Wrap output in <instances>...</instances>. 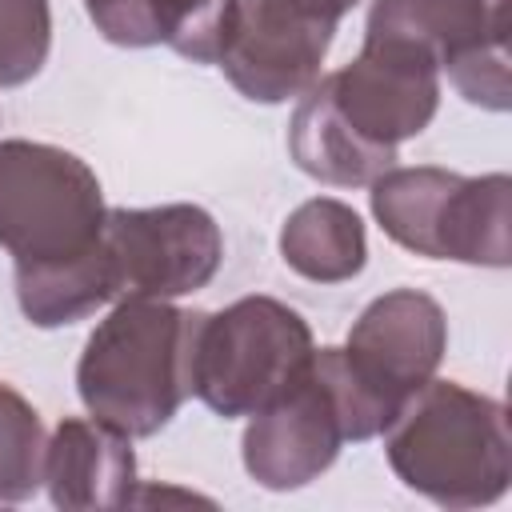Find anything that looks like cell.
Masks as SVG:
<instances>
[{"instance_id":"cell-1","label":"cell","mask_w":512,"mask_h":512,"mask_svg":"<svg viewBox=\"0 0 512 512\" xmlns=\"http://www.w3.org/2000/svg\"><path fill=\"white\" fill-rule=\"evenodd\" d=\"M440 108V68L420 48L368 40L352 64L296 96L288 120L292 164L332 188H368L396 168L404 140L420 136Z\"/></svg>"},{"instance_id":"cell-2","label":"cell","mask_w":512,"mask_h":512,"mask_svg":"<svg viewBox=\"0 0 512 512\" xmlns=\"http://www.w3.org/2000/svg\"><path fill=\"white\" fill-rule=\"evenodd\" d=\"M380 436L396 480L440 508H484L512 484L508 408L456 380L420 384Z\"/></svg>"},{"instance_id":"cell-3","label":"cell","mask_w":512,"mask_h":512,"mask_svg":"<svg viewBox=\"0 0 512 512\" xmlns=\"http://www.w3.org/2000/svg\"><path fill=\"white\" fill-rule=\"evenodd\" d=\"M196 316L172 300H116L84 340L76 364V392L88 416L132 440L156 436L192 396Z\"/></svg>"},{"instance_id":"cell-4","label":"cell","mask_w":512,"mask_h":512,"mask_svg":"<svg viewBox=\"0 0 512 512\" xmlns=\"http://www.w3.org/2000/svg\"><path fill=\"white\" fill-rule=\"evenodd\" d=\"M368 208L388 240L428 260L508 268L512 180L504 172L460 176L436 164L388 168L368 184Z\"/></svg>"},{"instance_id":"cell-5","label":"cell","mask_w":512,"mask_h":512,"mask_svg":"<svg viewBox=\"0 0 512 512\" xmlns=\"http://www.w3.org/2000/svg\"><path fill=\"white\" fill-rule=\"evenodd\" d=\"M104 192L68 148L0 140V248L16 272L56 268L104 244Z\"/></svg>"},{"instance_id":"cell-6","label":"cell","mask_w":512,"mask_h":512,"mask_svg":"<svg viewBox=\"0 0 512 512\" xmlns=\"http://www.w3.org/2000/svg\"><path fill=\"white\" fill-rule=\"evenodd\" d=\"M316 352L308 320L276 296H240L200 312L192 332V396L224 420L284 396Z\"/></svg>"},{"instance_id":"cell-7","label":"cell","mask_w":512,"mask_h":512,"mask_svg":"<svg viewBox=\"0 0 512 512\" xmlns=\"http://www.w3.org/2000/svg\"><path fill=\"white\" fill-rule=\"evenodd\" d=\"M344 8L336 0H228L216 68L252 104H284L320 80Z\"/></svg>"},{"instance_id":"cell-8","label":"cell","mask_w":512,"mask_h":512,"mask_svg":"<svg viewBox=\"0 0 512 512\" xmlns=\"http://www.w3.org/2000/svg\"><path fill=\"white\" fill-rule=\"evenodd\" d=\"M364 36L420 48L484 112H508L512 104L508 0H376Z\"/></svg>"},{"instance_id":"cell-9","label":"cell","mask_w":512,"mask_h":512,"mask_svg":"<svg viewBox=\"0 0 512 512\" xmlns=\"http://www.w3.org/2000/svg\"><path fill=\"white\" fill-rule=\"evenodd\" d=\"M104 248L116 276V300H176L212 284L224 260V236L200 204L108 208Z\"/></svg>"},{"instance_id":"cell-10","label":"cell","mask_w":512,"mask_h":512,"mask_svg":"<svg viewBox=\"0 0 512 512\" xmlns=\"http://www.w3.org/2000/svg\"><path fill=\"white\" fill-rule=\"evenodd\" d=\"M344 444H348V420H344L324 348H316L300 380L284 396H276L268 408L248 416L240 460L260 488L292 492L320 480L336 464Z\"/></svg>"},{"instance_id":"cell-11","label":"cell","mask_w":512,"mask_h":512,"mask_svg":"<svg viewBox=\"0 0 512 512\" xmlns=\"http://www.w3.org/2000/svg\"><path fill=\"white\" fill-rule=\"evenodd\" d=\"M448 352V316L420 288H392L376 296L348 328L344 360L356 380L392 416L400 404L436 376Z\"/></svg>"},{"instance_id":"cell-12","label":"cell","mask_w":512,"mask_h":512,"mask_svg":"<svg viewBox=\"0 0 512 512\" xmlns=\"http://www.w3.org/2000/svg\"><path fill=\"white\" fill-rule=\"evenodd\" d=\"M44 488L48 500L68 512H108L132 504V436L96 416H64L44 448Z\"/></svg>"},{"instance_id":"cell-13","label":"cell","mask_w":512,"mask_h":512,"mask_svg":"<svg viewBox=\"0 0 512 512\" xmlns=\"http://www.w3.org/2000/svg\"><path fill=\"white\" fill-rule=\"evenodd\" d=\"M96 32L116 48H156L216 64L228 0H84Z\"/></svg>"},{"instance_id":"cell-14","label":"cell","mask_w":512,"mask_h":512,"mask_svg":"<svg viewBox=\"0 0 512 512\" xmlns=\"http://www.w3.org/2000/svg\"><path fill=\"white\" fill-rule=\"evenodd\" d=\"M280 260L312 284H344L368 264V232L352 204L312 196L280 228Z\"/></svg>"},{"instance_id":"cell-15","label":"cell","mask_w":512,"mask_h":512,"mask_svg":"<svg viewBox=\"0 0 512 512\" xmlns=\"http://www.w3.org/2000/svg\"><path fill=\"white\" fill-rule=\"evenodd\" d=\"M44 448L40 412L0 380V504H20L44 484Z\"/></svg>"},{"instance_id":"cell-16","label":"cell","mask_w":512,"mask_h":512,"mask_svg":"<svg viewBox=\"0 0 512 512\" xmlns=\"http://www.w3.org/2000/svg\"><path fill=\"white\" fill-rule=\"evenodd\" d=\"M52 48L48 0H0V88L28 84Z\"/></svg>"},{"instance_id":"cell-17","label":"cell","mask_w":512,"mask_h":512,"mask_svg":"<svg viewBox=\"0 0 512 512\" xmlns=\"http://www.w3.org/2000/svg\"><path fill=\"white\" fill-rule=\"evenodd\" d=\"M336 4H340V8L348 12V8H352V4H360V0H336Z\"/></svg>"}]
</instances>
